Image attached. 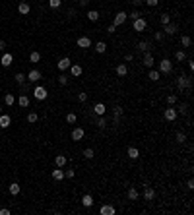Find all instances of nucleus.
<instances>
[{
  "label": "nucleus",
  "mask_w": 194,
  "mask_h": 215,
  "mask_svg": "<svg viewBox=\"0 0 194 215\" xmlns=\"http://www.w3.org/2000/svg\"><path fill=\"white\" fill-rule=\"evenodd\" d=\"M171 72H173V64H171V60H169V58L159 60V74H171Z\"/></svg>",
  "instance_id": "1"
},
{
  "label": "nucleus",
  "mask_w": 194,
  "mask_h": 215,
  "mask_svg": "<svg viewBox=\"0 0 194 215\" xmlns=\"http://www.w3.org/2000/svg\"><path fill=\"white\" fill-rule=\"evenodd\" d=\"M177 85H179V89L192 87V78H190V76H179V80H177Z\"/></svg>",
  "instance_id": "2"
},
{
  "label": "nucleus",
  "mask_w": 194,
  "mask_h": 215,
  "mask_svg": "<svg viewBox=\"0 0 194 215\" xmlns=\"http://www.w3.org/2000/svg\"><path fill=\"white\" fill-rule=\"evenodd\" d=\"M47 95H49V91H47L45 87H41V85H37V87H35V91H33V97L37 99V101H45V99H47Z\"/></svg>",
  "instance_id": "3"
},
{
  "label": "nucleus",
  "mask_w": 194,
  "mask_h": 215,
  "mask_svg": "<svg viewBox=\"0 0 194 215\" xmlns=\"http://www.w3.org/2000/svg\"><path fill=\"white\" fill-rule=\"evenodd\" d=\"M177 114H179V113H177V109L167 107V109H165V113H163V116H165L167 122H175V120H177Z\"/></svg>",
  "instance_id": "4"
},
{
  "label": "nucleus",
  "mask_w": 194,
  "mask_h": 215,
  "mask_svg": "<svg viewBox=\"0 0 194 215\" xmlns=\"http://www.w3.org/2000/svg\"><path fill=\"white\" fill-rule=\"evenodd\" d=\"M76 47H80V49H90V47H93V43H91V39L90 37H78V41H76Z\"/></svg>",
  "instance_id": "5"
},
{
  "label": "nucleus",
  "mask_w": 194,
  "mask_h": 215,
  "mask_svg": "<svg viewBox=\"0 0 194 215\" xmlns=\"http://www.w3.org/2000/svg\"><path fill=\"white\" fill-rule=\"evenodd\" d=\"M142 64L146 66V68H153V64H155V58H153V54L148 50V52H144V58H142Z\"/></svg>",
  "instance_id": "6"
},
{
  "label": "nucleus",
  "mask_w": 194,
  "mask_h": 215,
  "mask_svg": "<svg viewBox=\"0 0 194 215\" xmlns=\"http://www.w3.org/2000/svg\"><path fill=\"white\" fill-rule=\"evenodd\" d=\"M126 19H128V14H126V12H118L117 16H115V22H113V25H115V27H120V25L126 22Z\"/></svg>",
  "instance_id": "7"
},
{
  "label": "nucleus",
  "mask_w": 194,
  "mask_h": 215,
  "mask_svg": "<svg viewBox=\"0 0 194 215\" xmlns=\"http://www.w3.org/2000/svg\"><path fill=\"white\" fill-rule=\"evenodd\" d=\"M132 27H134V31H144L146 27H148V22H146L144 18H138V19H134Z\"/></svg>",
  "instance_id": "8"
},
{
  "label": "nucleus",
  "mask_w": 194,
  "mask_h": 215,
  "mask_svg": "<svg viewBox=\"0 0 194 215\" xmlns=\"http://www.w3.org/2000/svg\"><path fill=\"white\" fill-rule=\"evenodd\" d=\"M99 213H101V215H115V213H117V209H115L113 206H109V203H103V206L99 207Z\"/></svg>",
  "instance_id": "9"
},
{
  "label": "nucleus",
  "mask_w": 194,
  "mask_h": 215,
  "mask_svg": "<svg viewBox=\"0 0 194 215\" xmlns=\"http://www.w3.org/2000/svg\"><path fill=\"white\" fill-rule=\"evenodd\" d=\"M70 136H72V140H74V141H82L83 136H86V132H83V128H74Z\"/></svg>",
  "instance_id": "10"
},
{
  "label": "nucleus",
  "mask_w": 194,
  "mask_h": 215,
  "mask_svg": "<svg viewBox=\"0 0 194 215\" xmlns=\"http://www.w3.org/2000/svg\"><path fill=\"white\" fill-rule=\"evenodd\" d=\"M155 198V190L151 186H144V200L146 202H151Z\"/></svg>",
  "instance_id": "11"
},
{
  "label": "nucleus",
  "mask_w": 194,
  "mask_h": 215,
  "mask_svg": "<svg viewBox=\"0 0 194 215\" xmlns=\"http://www.w3.org/2000/svg\"><path fill=\"white\" fill-rule=\"evenodd\" d=\"M163 35H175L177 31H179V25L177 23H167V25H163Z\"/></svg>",
  "instance_id": "12"
},
{
  "label": "nucleus",
  "mask_w": 194,
  "mask_h": 215,
  "mask_svg": "<svg viewBox=\"0 0 194 215\" xmlns=\"http://www.w3.org/2000/svg\"><path fill=\"white\" fill-rule=\"evenodd\" d=\"M70 66H72V60L68 58V56H64V58H60V60H58V70H60V72L68 70Z\"/></svg>",
  "instance_id": "13"
},
{
  "label": "nucleus",
  "mask_w": 194,
  "mask_h": 215,
  "mask_svg": "<svg viewBox=\"0 0 194 215\" xmlns=\"http://www.w3.org/2000/svg\"><path fill=\"white\" fill-rule=\"evenodd\" d=\"M12 62H14V56L12 54H10V52H6V54H2V56H0V64H2V66H12Z\"/></svg>",
  "instance_id": "14"
},
{
  "label": "nucleus",
  "mask_w": 194,
  "mask_h": 215,
  "mask_svg": "<svg viewBox=\"0 0 194 215\" xmlns=\"http://www.w3.org/2000/svg\"><path fill=\"white\" fill-rule=\"evenodd\" d=\"M93 113H95L97 116H105V113H107V107H105V103H95V107H93Z\"/></svg>",
  "instance_id": "15"
},
{
  "label": "nucleus",
  "mask_w": 194,
  "mask_h": 215,
  "mask_svg": "<svg viewBox=\"0 0 194 215\" xmlns=\"http://www.w3.org/2000/svg\"><path fill=\"white\" fill-rule=\"evenodd\" d=\"M25 78H27V80H29V81H39V80H41V78H43V74H41V72H39V70H31V72H29V74H27V76H25Z\"/></svg>",
  "instance_id": "16"
},
{
  "label": "nucleus",
  "mask_w": 194,
  "mask_h": 215,
  "mask_svg": "<svg viewBox=\"0 0 194 215\" xmlns=\"http://www.w3.org/2000/svg\"><path fill=\"white\" fill-rule=\"evenodd\" d=\"M68 70H70V74L74 76V78H80V76H82V72H83L80 64H72L70 68H68Z\"/></svg>",
  "instance_id": "17"
},
{
  "label": "nucleus",
  "mask_w": 194,
  "mask_h": 215,
  "mask_svg": "<svg viewBox=\"0 0 194 215\" xmlns=\"http://www.w3.org/2000/svg\"><path fill=\"white\" fill-rule=\"evenodd\" d=\"M128 74V68H126V64H124V62H120V64L117 66V76L118 78H124Z\"/></svg>",
  "instance_id": "18"
},
{
  "label": "nucleus",
  "mask_w": 194,
  "mask_h": 215,
  "mask_svg": "<svg viewBox=\"0 0 194 215\" xmlns=\"http://www.w3.org/2000/svg\"><path fill=\"white\" fill-rule=\"evenodd\" d=\"M66 163H68V157H66V155H56V157H55V165L60 167V169H62Z\"/></svg>",
  "instance_id": "19"
},
{
  "label": "nucleus",
  "mask_w": 194,
  "mask_h": 215,
  "mask_svg": "<svg viewBox=\"0 0 194 215\" xmlns=\"http://www.w3.org/2000/svg\"><path fill=\"white\" fill-rule=\"evenodd\" d=\"M12 124V118L8 114H0V128H8Z\"/></svg>",
  "instance_id": "20"
},
{
  "label": "nucleus",
  "mask_w": 194,
  "mask_h": 215,
  "mask_svg": "<svg viewBox=\"0 0 194 215\" xmlns=\"http://www.w3.org/2000/svg\"><path fill=\"white\" fill-rule=\"evenodd\" d=\"M93 49H95V52H99V54H103V52L107 50V43H105V41H97V43L93 45Z\"/></svg>",
  "instance_id": "21"
},
{
  "label": "nucleus",
  "mask_w": 194,
  "mask_h": 215,
  "mask_svg": "<svg viewBox=\"0 0 194 215\" xmlns=\"http://www.w3.org/2000/svg\"><path fill=\"white\" fill-rule=\"evenodd\" d=\"M18 12L19 14H23V16H27L29 12H31V6L27 2H19V6H18Z\"/></svg>",
  "instance_id": "22"
},
{
  "label": "nucleus",
  "mask_w": 194,
  "mask_h": 215,
  "mask_svg": "<svg viewBox=\"0 0 194 215\" xmlns=\"http://www.w3.org/2000/svg\"><path fill=\"white\" fill-rule=\"evenodd\" d=\"M126 155L130 157V159H138V157H140V151H138V147H134V145H132V147H128Z\"/></svg>",
  "instance_id": "23"
},
{
  "label": "nucleus",
  "mask_w": 194,
  "mask_h": 215,
  "mask_svg": "<svg viewBox=\"0 0 194 215\" xmlns=\"http://www.w3.org/2000/svg\"><path fill=\"white\" fill-rule=\"evenodd\" d=\"M82 206H83V207H91V206H93V198L90 196V194H86V196L82 198Z\"/></svg>",
  "instance_id": "24"
},
{
  "label": "nucleus",
  "mask_w": 194,
  "mask_h": 215,
  "mask_svg": "<svg viewBox=\"0 0 194 215\" xmlns=\"http://www.w3.org/2000/svg\"><path fill=\"white\" fill-rule=\"evenodd\" d=\"M8 190H10V194H12V196H18L22 188H19V184H18V182H12V184L8 186Z\"/></svg>",
  "instance_id": "25"
},
{
  "label": "nucleus",
  "mask_w": 194,
  "mask_h": 215,
  "mask_svg": "<svg viewBox=\"0 0 194 215\" xmlns=\"http://www.w3.org/2000/svg\"><path fill=\"white\" fill-rule=\"evenodd\" d=\"M159 70H153V68H150V72H148V78H150V80L151 81H157V80H159Z\"/></svg>",
  "instance_id": "26"
},
{
  "label": "nucleus",
  "mask_w": 194,
  "mask_h": 215,
  "mask_svg": "<svg viewBox=\"0 0 194 215\" xmlns=\"http://www.w3.org/2000/svg\"><path fill=\"white\" fill-rule=\"evenodd\" d=\"M150 43H148V41H140V43H138V47H136V49H138L140 52H148L150 50Z\"/></svg>",
  "instance_id": "27"
},
{
  "label": "nucleus",
  "mask_w": 194,
  "mask_h": 215,
  "mask_svg": "<svg viewBox=\"0 0 194 215\" xmlns=\"http://www.w3.org/2000/svg\"><path fill=\"white\" fill-rule=\"evenodd\" d=\"M52 178H55V180H62V178H64V171H60V167H56V169L52 171Z\"/></svg>",
  "instance_id": "28"
},
{
  "label": "nucleus",
  "mask_w": 194,
  "mask_h": 215,
  "mask_svg": "<svg viewBox=\"0 0 194 215\" xmlns=\"http://www.w3.org/2000/svg\"><path fill=\"white\" fill-rule=\"evenodd\" d=\"M4 103H6L8 107H12V105L16 103V97H14V93H6V95H4Z\"/></svg>",
  "instance_id": "29"
},
{
  "label": "nucleus",
  "mask_w": 194,
  "mask_h": 215,
  "mask_svg": "<svg viewBox=\"0 0 194 215\" xmlns=\"http://www.w3.org/2000/svg\"><path fill=\"white\" fill-rule=\"evenodd\" d=\"M128 200H130V202H136V200H138V190H136L134 186L128 190Z\"/></svg>",
  "instance_id": "30"
},
{
  "label": "nucleus",
  "mask_w": 194,
  "mask_h": 215,
  "mask_svg": "<svg viewBox=\"0 0 194 215\" xmlns=\"http://www.w3.org/2000/svg\"><path fill=\"white\" fill-rule=\"evenodd\" d=\"M87 19H90V22H97V19H99V12H97V10H90V12H87Z\"/></svg>",
  "instance_id": "31"
},
{
  "label": "nucleus",
  "mask_w": 194,
  "mask_h": 215,
  "mask_svg": "<svg viewBox=\"0 0 194 215\" xmlns=\"http://www.w3.org/2000/svg\"><path fill=\"white\" fill-rule=\"evenodd\" d=\"M159 23H161V25L171 23V16H169V14H161V16H159Z\"/></svg>",
  "instance_id": "32"
},
{
  "label": "nucleus",
  "mask_w": 194,
  "mask_h": 215,
  "mask_svg": "<svg viewBox=\"0 0 194 215\" xmlns=\"http://www.w3.org/2000/svg\"><path fill=\"white\" fill-rule=\"evenodd\" d=\"M18 103H19V107H23V109L29 107V97H27V95H22V97L18 99Z\"/></svg>",
  "instance_id": "33"
},
{
  "label": "nucleus",
  "mask_w": 194,
  "mask_h": 215,
  "mask_svg": "<svg viewBox=\"0 0 194 215\" xmlns=\"http://www.w3.org/2000/svg\"><path fill=\"white\" fill-rule=\"evenodd\" d=\"M39 60H41V54H39L37 50H33L29 54V62H33V64H35V62H39Z\"/></svg>",
  "instance_id": "34"
},
{
  "label": "nucleus",
  "mask_w": 194,
  "mask_h": 215,
  "mask_svg": "<svg viewBox=\"0 0 194 215\" xmlns=\"http://www.w3.org/2000/svg\"><path fill=\"white\" fill-rule=\"evenodd\" d=\"M122 113H124V109H122V107H115V111H113V116H115V120H118L120 116H122Z\"/></svg>",
  "instance_id": "35"
},
{
  "label": "nucleus",
  "mask_w": 194,
  "mask_h": 215,
  "mask_svg": "<svg viewBox=\"0 0 194 215\" xmlns=\"http://www.w3.org/2000/svg\"><path fill=\"white\" fill-rule=\"evenodd\" d=\"M181 45L182 47H190L192 45V39L188 37V35H182V37H181Z\"/></svg>",
  "instance_id": "36"
},
{
  "label": "nucleus",
  "mask_w": 194,
  "mask_h": 215,
  "mask_svg": "<svg viewBox=\"0 0 194 215\" xmlns=\"http://www.w3.org/2000/svg\"><path fill=\"white\" fill-rule=\"evenodd\" d=\"M175 58L179 60V62H185V60H186V54H185V50H177V52H175Z\"/></svg>",
  "instance_id": "37"
},
{
  "label": "nucleus",
  "mask_w": 194,
  "mask_h": 215,
  "mask_svg": "<svg viewBox=\"0 0 194 215\" xmlns=\"http://www.w3.org/2000/svg\"><path fill=\"white\" fill-rule=\"evenodd\" d=\"M142 16H144L142 12H138V10H134V12H130V14H128V18H130V19H132V22H134V19L142 18Z\"/></svg>",
  "instance_id": "38"
},
{
  "label": "nucleus",
  "mask_w": 194,
  "mask_h": 215,
  "mask_svg": "<svg viewBox=\"0 0 194 215\" xmlns=\"http://www.w3.org/2000/svg\"><path fill=\"white\" fill-rule=\"evenodd\" d=\"M93 155H95V151H93L91 147L83 149V157H86V159H93Z\"/></svg>",
  "instance_id": "39"
},
{
  "label": "nucleus",
  "mask_w": 194,
  "mask_h": 215,
  "mask_svg": "<svg viewBox=\"0 0 194 215\" xmlns=\"http://www.w3.org/2000/svg\"><path fill=\"white\" fill-rule=\"evenodd\" d=\"M14 78H16V81H18V83H19V85H23V81H25V80H27V78H25V74H22V72H19V74H16Z\"/></svg>",
  "instance_id": "40"
},
{
  "label": "nucleus",
  "mask_w": 194,
  "mask_h": 215,
  "mask_svg": "<svg viewBox=\"0 0 194 215\" xmlns=\"http://www.w3.org/2000/svg\"><path fill=\"white\" fill-rule=\"evenodd\" d=\"M76 120H78V116L74 113H70V114H66V122L68 124H76Z\"/></svg>",
  "instance_id": "41"
},
{
  "label": "nucleus",
  "mask_w": 194,
  "mask_h": 215,
  "mask_svg": "<svg viewBox=\"0 0 194 215\" xmlns=\"http://www.w3.org/2000/svg\"><path fill=\"white\" fill-rule=\"evenodd\" d=\"M37 113H27V122H31V124H33V122H37Z\"/></svg>",
  "instance_id": "42"
},
{
  "label": "nucleus",
  "mask_w": 194,
  "mask_h": 215,
  "mask_svg": "<svg viewBox=\"0 0 194 215\" xmlns=\"http://www.w3.org/2000/svg\"><path fill=\"white\" fill-rule=\"evenodd\" d=\"M175 103H177V95H167V105L169 107H173Z\"/></svg>",
  "instance_id": "43"
},
{
  "label": "nucleus",
  "mask_w": 194,
  "mask_h": 215,
  "mask_svg": "<svg viewBox=\"0 0 194 215\" xmlns=\"http://www.w3.org/2000/svg\"><path fill=\"white\" fill-rule=\"evenodd\" d=\"M58 83H60V85H66V83H68V76L66 74H60L58 76Z\"/></svg>",
  "instance_id": "44"
},
{
  "label": "nucleus",
  "mask_w": 194,
  "mask_h": 215,
  "mask_svg": "<svg viewBox=\"0 0 194 215\" xmlns=\"http://www.w3.org/2000/svg\"><path fill=\"white\" fill-rule=\"evenodd\" d=\"M163 37H165L163 31H155V33H153V39H155V41H163Z\"/></svg>",
  "instance_id": "45"
},
{
  "label": "nucleus",
  "mask_w": 194,
  "mask_h": 215,
  "mask_svg": "<svg viewBox=\"0 0 194 215\" xmlns=\"http://www.w3.org/2000/svg\"><path fill=\"white\" fill-rule=\"evenodd\" d=\"M97 126H99V128H105V126H107V122H105V116H99V118H97Z\"/></svg>",
  "instance_id": "46"
},
{
  "label": "nucleus",
  "mask_w": 194,
  "mask_h": 215,
  "mask_svg": "<svg viewBox=\"0 0 194 215\" xmlns=\"http://www.w3.org/2000/svg\"><path fill=\"white\" fill-rule=\"evenodd\" d=\"M144 2H146V4H148V6H150V8H155V6H157V4H159V0H144Z\"/></svg>",
  "instance_id": "47"
},
{
  "label": "nucleus",
  "mask_w": 194,
  "mask_h": 215,
  "mask_svg": "<svg viewBox=\"0 0 194 215\" xmlns=\"http://www.w3.org/2000/svg\"><path fill=\"white\" fill-rule=\"evenodd\" d=\"M49 6L51 8H58L60 6V0H49Z\"/></svg>",
  "instance_id": "48"
},
{
  "label": "nucleus",
  "mask_w": 194,
  "mask_h": 215,
  "mask_svg": "<svg viewBox=\"0 0 194 215\" xmlns=\"http://www.w3.org/2000/svg\"><path fill=\"white\" fill-rule=\"evenodd\" d=\"M78 101H80V103L87 101V93H78Z\"/></svg>",
  "instance_id": "49"
},
{
  "label": "nucleus",
  "mask_w": 194,
  "mask_h": 215,
  "mask_svg": "<svg viewBox=\"0 0 194 215\" xmlns=\"http://www.w3.org/2000/svg\"><path fill=\"white\" fill-rule=\"evenodd\" d=\"M185 140H186V136L182 134V132H179V134H177V141H181V144H182Z\"/></svg>",
  "instance_id": "50"
},
{
  "label": "nucleus",
  "mask_w": 194,
  "mask_h": 215,
  "mask_svg": "<svg viewBox=\"0 0 194 215\" xmlns=\"http://www.w3.org/2000/svg\"><path fill=\"white\" fill-rule=\"evenodd\" d=\"M74 175H76V172H74V169H72V171H66V172H64V176H66V178H74Z\"/></svg>",
  "instance_id": "51"
},
{
  "label": "nucleus",
  "mask_w": 194,
  "mask_h": 215,
  "mask_svg": "<svg viewBox=\"0 0 194 215\" xmlns=\"http://www.w3.org/2000/svg\"><path fill=\"white\" fill-rule=\"evenodd\" d=\"M186 188H188V190H192V188H194V180H192V178H188V180H186Z\"/></svg>",
  "instance_id": "52"
},
{
  "label": "nucleus",
  "mask_w": 194,
  "mask_h": 215,
  "mask_svg": "<svg viewBox=\"0 0 194 215\" xmlns=\"http://www.w3.org/2000/svg\"><path fill=\"white\" fill-rule=\"evenodd\" d=\"M10 213H12V211H10L8 207H2V209H0V215H10Z\"/></svg>",
  "instance_id": "53"
},
{
  "label": "nucleus",
  "mask_w": 194,
  "mask_h": 215,
  "mask_svg": "<svg viewBox=\"0 0 194 215\" xmlns=\"http://www.w3.org/2000/svg\"><path fill=\"white\" fill-rule=\"evenodd\" d=\"M142 2H144V0H132V6L138 8V6H142Z\"/></svg>",
  "instance_id": "54"
},
{
  "label": "nucleus",
  "mask_w": 194,
  "mask_h": 215,
  "mask_svg": "<svg viewBox=\"0 0 194 215\" xmlns=\"http://www.w3.org/2000/svg\"><path fill=\"white\" fill-rule=\"evenodd\" d=\"M186 62H188V70H194V62H192V58H186Z\"/></svg>",
  "instance_id": "55"
},
{
  "label": "nucleus",
  "mask_w": 194,
  "mask_h": 215,
  "mask_svg": "<svg viewBox=\"0 0 194 215\" xmlns=\"http://www.w3.org/2000/svg\"><path fill=\"white\" fill-rule=\"evenodd\" d=\"M115 31H117V27H115V25H109V27H107V33H115Z\"/></svg>",
  "instance_id": "56"
},
{
  "label": "nucleus",
  "mask_w": 194,
  "mask_h": 215,
  "mask_svg": "<svg viewBox=\"0 0 194 215\" xmlns=\"http://www.w3.org/2000/svg\"><path fill=\"white\" fill-rule=\"evenodd\" d=\"M132 58H134L132 54H124V60H126V62H130V60H132Z\"/></svg>",
  "instance_id": "57"
},
{
  "label": "nucleus",
  "mask_w": 194,
  "mask_h": 215,
  "mask_svg": "<svg viewBox=\"0 0 194 215\" xmlns=\"http://www.w3.org/2000/svg\"><path fill=\"white\" fill-rule=\"evenodd\" d=\"M6 49V43H4V41H0V50H4Z\"/></svg>",
  "instance_id": "58"
},
{
  "label": "nucleus",
  "mask_w": 194,
  "mask_h": 215,
  "mask_svg": "<svg viewBox=\"0 0 194 215\" xmlns=\"http://www.w3.org/2000/svg\"><path fill=\"white\" fill-rule=\"evenodd\" d=\"M0 114H2V107H0Z\"/></svg>",
  "instance_id": "59"
}]
</instances>
